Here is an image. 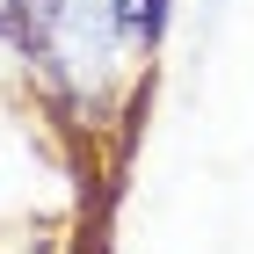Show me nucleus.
Returning a JSON list of instances; mask_svg holds the SVG:
<instances>
[{"mask_svg": "<svg viewBox=\"0 0 254 254\" xmlns=\"http://www.w3.org/2000/svg\"><path fill=\"white\" fill-rule=\"evenodd\" d=\"M7 37L37 59V73L65 102H102V87L124 65V22L117 0H15Z\"/></svg>", "mask_w": 254, "mask_h": 254, "instance_id": "obj_1", "label": "nucleus"}, {"mask_svg": "<svg viewBox=\"0 0 254 254\" xmlns=\"http://www.w3.org/2000/svg\"><path fill=\"white\" fill-rule=\"evenodd\" d=\"M167 15H175V0H117V22H124V44L131 51H153L167 37Z\"/></svg>", "mask_w": 254, "mask_h": 254, "instance_id": "obj_2", "label": "nucleus"}, {"mask_svg": "<svg viewBox=\"0 0 254 254\" xmlns=\"http://www.w3.org/2000/svg\"><path fill=\"white\" fill-rule=\"evenodd\" d=\"M7 15H15V0H0V29H7Z\"/></svg>", "mask_w": 254, "mask_h": 254, "instance_id": "obj_3", "label": "nucleus"}]
</instances>
